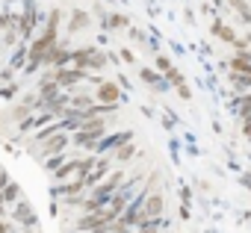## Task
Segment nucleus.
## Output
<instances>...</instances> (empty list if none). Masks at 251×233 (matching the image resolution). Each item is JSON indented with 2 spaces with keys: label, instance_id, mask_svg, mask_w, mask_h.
I'll use <instances>...</instances> for the list:
<instances>
[{
  "label": "nucleus",
  "instance_id": "a878e982",
  "mask_svg": "<svg viewBox=\"0 0 251 233\" xmlns=\"http://www.w3.org/2000/svg\"><path fill=\"white\" fill-rule=\"evenodd\" d=\"M0 215H3V201H0Z\"/></svg>",
  "mask_w": 251,
  "mask_h": 233
},
{
  "label": "nucleus",
  "instance_id": "f3484780",
  "mask_svg": "<svg viewBox=\"0 0 251 233\" xmlns=\"http://www.w3.org/2000/svg\"><path fill=\"white\" fill-rule=\"evenodd\" d=\"M133 154H136V145H133V142H124V145H118L115 160H118V163H124V160H130Z\"/></svg>",
  "mask_w": 251,
  "mask_h": 233
},
{
  "label": "nucleus",
  "instance_id": "1a4fd4ad",
  "mask_svg": "<svg viewBox=\"0 0 251 233\" xmlns=\"http://www.w3.org/2000/svg\"><path fill=\"white\" fill-rule=\"evenodd\" d=\"M106 168H109V163H98V165H95V171H89V174H83V186H95L98 180H103V174H106Z\"/></svg>",
  "mask_w": 251,
  "mask_h": 233
},
{
  "label": "nucleus",
  "instance_id": "4be33fe9",
  "mask_svg": "<svg viewBox=\"0 0 251 233\" xmlns=\"http://www.w3.org/2000/svg\"><path fill=\"white\" fill-rule=\"evenodd\" d=\"M89 106H92V97H86V94L71 100V109H89Z\"/></svg>",
  "mask_w": 251,
  "mask_h": 233
},
{
  "label": "nucleus",
  "instance_id": "6ab92c4d",
  "mask_svg": "<svg viewBox=\"0 0 251 233\" xmlns=\"http://www.w3.org/2000/svg\"><path fill=\"white\" fill-rule=\"evenodd\" d=\"M0 201H18V186L15 183H6L3 192H0Z\"/></svg>",
  "mask_w": 251,
  "mask_h": 233
},
{
  "label": "nucleus",
  "instance_id": "aec40b11",
  "mask_svg": "<svg viewBox=\"0 0 251 233\" xmlns=\"http://www.w3.org/2000/svg\"><path fill=\"white\" fill-rule=\"evenodd\" d=\"M233 86H236V89H248V86H251V74H239V71H233Z\"/></svg>",
  "mask_w": 251,
  "mask_h": 233
},
{
  "label": "nucleus",
  "instance_id": "423d86ee",
  "mask_svg": "<svg viewBox=\"0 0 251 233\" xmlns=\"http://www.w3.org/2000/svg\"><path fill=\"white\" fill-rule=\"evenodd\" d=\"M95 100H100V103H118V100H121V92H118L115 83H98Z\"/></svg>",
  "mask_w": 251,
  "mask_h": 233
},
{
  "label": "nucleus",
  "instance_id": "20e7f679",
  "mask_svg": "<svg viewBox=\"0 0 251 233\" xmlns=\"http://www.w3.org/2000/svg\"><path fill=\"white\" fill-rule=\"evenodd\" d=\"M145 195H148L145 204H142L145 218H160V212H163V195L160 192H145Z\"/></svg>",
  "mask_w": 251,
  "mask_h": 233
},
{
  "label": "nucleus",
  "instance_id": "9b49d317",
  "mask_svg": "<svg viewBox=\"0 0 251 233\" xmlns=\"http://www.w3.org/2000/svg\"><path fill=\"white\" fill-rule=\"evenodd\" d=\"M86 24H89V15H86V12H80V9H74V12H71V33L86 30Z\"/></svg>",
  "mask_w": 251,
  "mask_h": 233
},
{
  "label": "nucleus",
  "instance_id": "dca6fc26",
  "mask_svg": "<svg viewBox=\"0 0 251 233\" xmlns=\"http://www.w3.org/2000/svg\"><path fill=\"white\" fill-rule=\"evenodd\" d=\"M68 59H71V53H68L65 47H56V45H53V50H50V62H53L56 68H62Z\"/></svg>",
  "mask_w": 251,
  "mask_h": 233
},
{
  "label": "nucleus",
  "instance_id": "f257e3e1",
  "mask_svg": "<svg viewBox=\"0 0 251 233\" xmlns=\"http://www.w3.org/2000/svg\"><path fill=\"white\" fill-rule=\"evenodd\" d=\"M71 62L77 65V68H103L106 65V53H100L98 47H80V50H74L71 53Z\"/></svg>",
  "mask_w": 251,
  "mask_h": 233
},
{
  "label": "nucleus",
  "instance_id": "7ed1b4c3",
  "mask_svg": "<svg viewBox=\"0 0 251 233\" xmlns=\"http://www.w3.org/2000/svg\"><path fill=\"white\" fill-rule=\"evenodd\" d=\"M121 180H124V174H121V171H115V174H112V177H109V180H106V183L100 186V189H95V195H92V198H95V201H98V204L103 207V204H106V201L112 198V192H118Z\"/></svg>",
  "mask_w": 251,
  "mask_h": 233
},
{
  "label": "nucleus",
  "instance_id": "b1692460",
  "mask_svg": "<svg viewBox=\"0 0 251 233\" xmlns=\"http://www.w3.org/2000/svg\"><path fill=\"white\" fill-rule=\"evenodd\" d=\"M6 183H9V177H6V171H3V168H0V186H6Z\"/></svg>",
  "mask_w": 251,
  "mask_h": 233
},
{
  "label": "nucleus",
  "instance_id": "39448f33",
  "mask_svg": "<svg viewBox=\"0 0 251 233\" xmlns=\"http://www.w3.org/2000/svg\"><path fill=\"white\" fill-rule=\"evenodd\" d=\"M157 68L166 74V83H172V86H180V83H183V74L169 62V56H157Z\"/></svg>",
  "mask_w": 251,
  "mask_h": 233
},
{
  "label": "nucleus",
  "instance_id": "393cba45",
  "mask_svg": "<svg viewBox=\"0 0 251 233\" xmlns=\"http://www.w3.org/2000/svg\"><path fill=\"white\" fill-rule=\"evenodd\" d=\"M0 233H15V230H12L9 224H0Z\"/></svg>",
  "mask_w": 251,
  "mask_h": 233
},
{
  "label": "nucleus",
  "instance_id": "f03ea898",
  "mask_svg": "<svg viewBox=\"0 0 251 233\" xmlns=\"http://www.w3.org/2000/svg\"><path fill=\"white\" fill-rule=\"evenodd\" d=\"M106 133V124L100 121V115H95V118H89V121H80V133H77V145H89V142H95L98 136H103Z\"/></svg>",
  "mask_w": 251,
  "mask_h": 233
},
{
  "label": "nucleus",
  "instance_id": "2eb2a0df",
  "mask_svg": "<svg viewBox=\"0 0 251 233\" xmlns=\"http://www.w3.org/2000/svg\"><path fill=\"white\" fill-rule=\"evenodd\" d=\"M213 33H216L219 39H225V42H230V45H236V36L230 33V27H227V24H222V21H216V24H213Z\"/></svg>",
  "mask_w": 251,
  "mask_h": 233
},
{
  "label": "nucleus",
  "instance_id": "412c9836",
  "mask_svg": "<svg viewBox=\"0 0 251 233\" xmlns=\"http://www.w3.org/2000/svg\"><path fill=\"white\" fill-rule=\"evenodd\" d=\"M106 24H109L112 30H118V27H127L130 21H127V18H124V15H109V21H106Z\"/></svg>",
  "mask_w": 251,
  "mask_h": 233
},
{
  "label": "nucleus",
  "instance_id": "6e6552de",
  "mask_svg": "<svg viewBox=\"0 0 251 233\" xmlns=\"http://www.w3.org/2000/svg\"><path fill=\"white\" fill-rule=\"evenodd\" d=\"M15 221H18V224H36V212H33V207L24 204V201H18V207H15Z\"/></svg>",
  "mask_w": 251,
  "mask_h": 233
},
{
  "label": "nucleus",
  "instance_id": "ddd939ff",
  "mask_svg": "<svg viewBox=\"0 0 251 233\" xmlns=\"http://www.w3.org/2000/svg\"><path fill=\"white\" fill-rule=\"evenodd\" d=\"M230 9L245 21V24H251V9H248V3H245V0H230Z\"/></svg>",
  "mask_w": 251,
  "mask_h": 233
},
{
  "label": "nucleus",
  "instance_id": "f8f14e48",
  "mask_svg": "<svg viewBox=\"0 0 251 233\" xmlns=\"http://www.w3.org/2000/svg\"><path fill=\"white\" fill-rule=\"evenodd\" d=\"M139 77H142V83H148V86H154V89H163V86H166L154 68H142V74H139Z\"/></svg>",
  "mask_w": 251,
  "mask_h": 233
},
{
  "label": "nucleus",
  "instance_id": "a211bd4d",
  "mask_svg": "<svg viewBox=\"0 0 251 233\" xmlns=\"http://www.w3.org/2000/svg\"><path fill=\"white\" fill-rule=\"evenodd\" d=\"M65 145H68V136H56V133H53V139L48 142V154H59Z\"/></svg>",
  "mask_w": 251,
  "mask_h": 233
},
{
  "label": "nucleus",
  "instance_id": "5701e85b",
  "mask_svg": "<svg viewBox=\"0 0 251 233\" xmlns=\"http://www.w3.org/2000/svg\"><path fill=\"white\" fill-rule=\"evenodd\" d=\"M177 94H180V97H186V100H189V89H186V86H183V83H180V86H177Z\"/></svg>",
  "mask_w": 251,
  "mask_h": 233
},
{
  "label": "nucleus",
  "instance_id": "9d476101",
  "mask_svg": "<svg viewBox=\"0 0 251 233\" xmlns=\"http://www.w3.org/2000/svg\"><path fill=\"white\" fill-rule=\"evenodd\" d=\"M230 68H233V71H239V74H251V53L245 50V53L233 56V59H230Z\"/></svg>",
  "mask_w": 251,
  "mask_h": 233
},
{
  "label": "nucleus",
  "instance_id": "0eeeda50",
  "mask_svg": "<svg viewBox=\"0 0 251 233\" xmlns=\"http://www.w3.org/2000/svg\"><path fill=\"white\" fill-rule=\"evenodd\" d=\"M83 77H86V71L77 68V65H74V68H59V71H56V83H59V86H74V83H80Z\"/></svg>",
  "mask_w": 251,
  "mask_h": 233
},
{
  "label": "nucleus",
  "instance_id": "4468645a",
  "mask_svg": "<svg viewBox=\"0 0 251 233\" xmlns=\"http://www.w3.org/2000/svg\"><path fill=\"white\" fill-rule=\"evenodd\" d=\"M124 142H130V133H118V136H109L100 148H95V151H109V148H118V145H124Z\"/></svg>",
  "mask_w": 251,
  "mask_h": 233
}]
</instances>
